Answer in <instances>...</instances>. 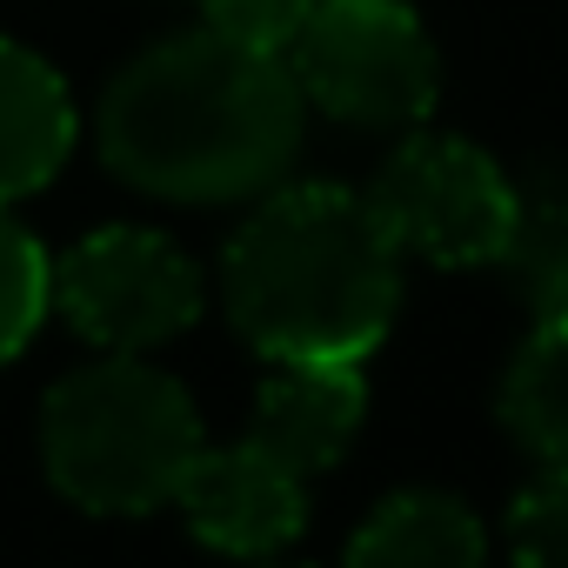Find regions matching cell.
I'll list each match as a JSON object with an SVG mask.
<instances>
[{
	"label": "cell",
	"instance_id": "30bf717a",
	"mask_svg": "<svg viewBox=\"0 0 568 568\" xmlns=\"http://www.w3.org/2000/svg\"><path fill=\"white\" fill-rule=\"evenodd\" d=\"M488 535L468 501L442 488L388 495L348 541V568H481Z\"/></svg>",
	"mask_w": 568,
	"mask_h": 568
},
{
	"label": "cell",
	"instance_id": "4fadbf2b",
	"mask_svg": "<svg viewBox=\"0 0 568 568\" xmlns=\"http://www.w3.org/2000/svg\"><path fill=\"white\" fill-rule=\"evenodd\" d=\"M48 302H54V261L0 207V362H14L34 342V328L48 322Z\"/></svg>",
	"mask_w": 568,
	"mask_h": 568
},
{
	"label": "cell",
	"instance_id": "5b68a950",
	"mask_svg": "<svg viewBox=\"0 0 568 568\" xmlns=\"http://www.w3.org/2000/svg\"><path fill=\"white\" fill-rule=\"evenodd\" d=\"M368 207L382 214L402 254H422L435 267L501 261L508 227H515L508 174L475 141H455V134H408L382 161Z\"/></svg>",
	"mask_w": 568,
	"mask_h": 568
},
{
	"label": "cell",
	"instance_id": "ba28073f",
	"mask_svg": "<svg viewBox=\"0 0 568 568\" xmlns=\"http://www.w3.org/2000/svg\"><path fill=\"white\" fill-rule=\"evenodd\" d=\"M362 408H368L362 362H267L247 442L308 481V475H322L348 455V442L362 428Z\"/></svg>",
	"mask_w": 568,
	"mask_h": 568
},
{
	"label": "cell",
	"instance_id": "2e32d148",
	"mask_svg": "<svg viewBox=\"0 0 568 568\" xmlns=\"http://www.w3.org/2000/svg\"><path fill=\"white\" fill-rule=\"evenodd\" d=\"M261 568H302V561H274V555H267V561H261Z\"/></svg>",
	"mask_w": 568,
	"mask_h": 568
},
{
	"label": "cell",
	"instance_id": "9a60e30c",
	"mask_svg": "<svg viewBox=\"0 0 568 568\" xmlns=\"http://www.w3.org/2000/svg\"><path fill=\"white\" fill-rule=\"evenodd\" d=\"M207 8V28L214 34H234L247 48H274V54H288L295 28L308 21L315 0H201Z\"/></svg>",
	"mask_w": 568,
	"mask_h": 568
},
{
	"label": "cell",
	"instance_id": "6da1fadb",
	"mask_svg": "<svg viewBox=\"0 0 568 568\" xmlns=\"http://www.w3.org/2000/svg\"><path fill=\"white\" fill-rule=\"evenodd\" d=\"M302 88L288 54L234 34H174L134 54L101 94V161L154 201H247L302 148Z\"/></svg>",
	"mask_w": 568,
	"mask_h": 568
},
{
	"label": "cell",
	"instance_id": "5bb4252c",
	"mask_svg": "<svg viewBox=\"0 0 568 568\" xmlns=\"http://www.w3.org/2000/svg\"><path fill=\"white\" fill-rule=\"evenodd\" d=\"M515 568H568V468L548 462L508 508Z\"/></svg>",
	"mask_w": 568,
	"mask_h": 568
},
{
	"label": "cell",
	"instance_id": "7c38bea8",
	"mask_svg": "<svg viewBox=\"0 0 568 568\" xmlns=\"http://www.w3.org/2000/svg\"><path fill=\"white\" fill-rule=\"evenodd\" d=\"M501 267L535 315L568 308V187H535L515 194V227L501 247Z\"/></svg>",
	"mask_w": 568,
	"mask_h": 568
},
{
	"label": "cell",
	"instance_id": "8992f818",
	"mask_svg": "<svg viewBox=\"0 0 568 568\" xmlns=\"http://www.w3.org/2000/svg\"><path fill=\"white\" fill-rule=\"evenodd\" d=\"M61 315L108 355H148L201 322V267L154 227H101L54 267Z\"/></svg>",
	"mask_w": 568,
	"mask_h": 568
},
{
	"label": "cell",
	"instance_id": "277c9868",
	"mask_svg": "<svg viewBox=\"0 0 568 568\" xmlns=\"http://www.w3.org/2000/svg\"><path fill=\"white\" fill-rule=\"evenodd\" d=\"M288 74L308 108L348 128H415L442 88L408 0H315L288 41Z\"/></svg>",
	"mask_w": 568,
	"mask_h": 568
},
{
	"label": "cell",
	"instance_id": "9c48e42d",
	"mask_svg": "<svg viewBox=\"0 0 568 568\" xmlns=\"http://www.w3.org/2000/svg\"><path fill=\"white\" fill-rule=\"evenodd\" d=\"M74 148V101L61 74L34 54L0 41V207L41 194Z\"/></svg>",
	"mask_w": 568,
	"mask_h": 568
},
{
	"label": "cell",
	"instance_id": "8fae6325",
	"mask_svg": "<svg viewBox=\"0 0 568 568\" xmlns=\"http://www.w3.org/2000/svg\"><path fill=\"white\" fill-rule=\"evenodd\" d=\"M501 428L535 455L568 468V308L535 315V335L501 375Z\"/></svg>",
	"mask_w": 568,
	"mask_h": 568
},
{
	"label": "cell",
	"instance_id": "7a4b0ae2",
	"mask_svg": "<svg viewBox=\"0 0 568 568\" xmlns=\"http://www.w3.org/2000/svg\"><path fill=\"white\" fill-rule=\"evenodd\" d=\"M241 342L267 362H362L402 308V247L355 187L267 194L221 261Z\"/></svg>",
	"mask_w": 568,
	"mask_h": 568
},
{
	"label": "cell",
	"instance_id": "3957f363",
	"mask_svg": "<svg viewBox=\"0 0 568 568\" xmlns=\"http://www.w3.org/2000/svg\"><path fill=\"white\" fill-rule=\"evenodd\" d=\"M201 448L207 442L187 388L141 355H108L68 375L41 408L48 481L88 515H148L174 501Z\"/></svg>",
	"mask_w": 568,
	"mask_h": 568
},
{
	"label": "cell",
	"instance_id": "52a82bcc",
	"mask_svg": "<svg viewBox=\"0 0 568 568\" xmlns=\"http://www.w3.org/2000/svg\"><path fill=\"white\" fill-rule=\"evenodd\" d=\"M187 528L221 548V555H241V561H267L281 555L302 521H308V488L302 475H288L274 455H261L247 435L234 448H201L174 488Z\"/></svg>",
	"mask_w": 568,
	"mask_h": 568
}]
</instances>
